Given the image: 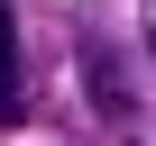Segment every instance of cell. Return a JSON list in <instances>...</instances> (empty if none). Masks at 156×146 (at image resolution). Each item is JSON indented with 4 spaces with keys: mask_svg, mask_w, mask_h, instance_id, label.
<instances>
[{
    "mask_svg": "<svg viewBox=\"0 0 156 146\" xmlns=\"http://www.w3.org/2000/svg\"><path fill=\"white\" fill-rule=\"evenodd\" d=\"M83 91H92V110L110 128H138V73H129V55L101 28H83Z\"/></svg>",
    "mask_w": 156,
    "mask_h": 146,
    "instance_id": "1",
    "label": "cell"
},
{
    "mask_svg": "<svg viewBox=\"0 0 156 146\" xmlns=\"http://www.w3.org/2000/svg\"><path fill=\"white\" fill-rule=\"evenodd\" d=\"M0 110H28V55H19V28H9V0H0Z\"/></svg>",
    "mask_w": 156,
    "mask_h": 146,
    "instance_id": "2",
    "label": "cell"
},
{
    "mask_svg": "<svg viewBox=\"0 0 156 146\" xmlns=\"http://www.w3.org/2000/svg\"><path fill=\"white\" fill-rule=\"evenodd\" d=\"M147 46H156V37H147Z\"/></svg>",
    "mask_w": 156,
    "mask_h": 146,
    "instance_id": "3",
    "label": "cell"
}]
</instances>
